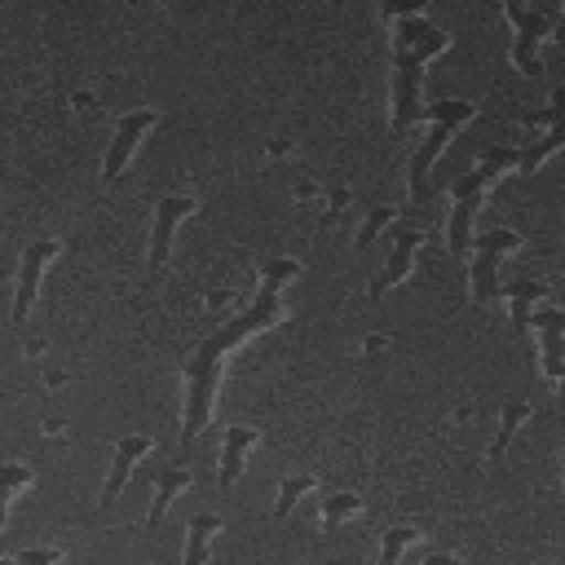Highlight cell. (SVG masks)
<instances>
[{
	"label": "cell",
	"mask_w": 565,
	"mask_h": 565,
	"mask_svg": "<svg viewBox=\"0 0 565 565\" xmlns=\"http://www.w3.org/2000/svg\"><path fill=\"white\" fill-rule=\"evenodd\" d=\"M296 274H300V260H291V256H269V260L260 265V291H256V300H252L238 318L212 327V335H203L199 349L181 362V375H185V428H181V446H190V441L207 428L212 402H216V388H221L225 358H230L243 340H252L256 331H265V327H274V322L282 318L278 287H282L287 278H296Z\"/></svg>",
	"instance_id": "1"
},
{
	"label": "cell",
	"mask_w": 565,
	"mask_h": 565,
	"mask_svg": "<svg viewBox=\"0 0 565 565\" xmlns=\"http://www.w3.org/2000/svg\"><path fill=\"white\" fill-rule=\"evenodd\" d=\"M450 35L428 22V13H411V18H397L393 26V49H388V97H393V128L406 132L424 106H419V84H424V66L428 57L446 53Z\"/></svg>",
	"instance_id": "2"
},
{
	"label": "cell",
	"mask_w": 565,
	"mask_h": 565,
	"mask_svg": "<svg viewBox=\"0 0 565 565\" xmlns=\"http://www.w3.org/2000/svg\"><path fill=\"white\" fill-rule=\"evenodd\" d=\"M516 163H521V150H512V146H490L477 168H468L463 177L450 181V230H446V243H450L455 256H463V252L472 247V216H477V207H481L486 185H490L503 168H516Z\"/></svg>",
	"instance_id": "3"
},
{
	"label": "cell",
	"mask_w": 565,
	"mask_h": 565,
	"mask_svg": "<svg viewBox=\"0 0 565 565\" xmlns=\"http://www.w3.org/2000/svg\"><path fill=\"white\" fill-rule=\"evenodd\" d=\"M424 115L433 119V128H428V137L419 141V150L411 154V168H406V181H411V199H415V203H419V199H428V168H433V163H437V154L446 150L450 132H459V124H468V119L477 115V106H472V102L441 97V102L424 106Z\"/></svg>",
	"instance_id": "4"
},
{
	"label": "cell",
	"mask_w": 565,
	"mask_h": 565,
	"mask_svg": "<svg viewBox=\"0 0 565 565\" xmlns=\"http://www.w3.org/2000/svg\"><path fill=\"white\" fill-rule=\"evenodd\" d=\"M503 13L512 18L516 26V40H512V62L525 71V75H539V40L552 35V22H556V0H534V4H521V0H508Z\"/></svg>",
	"instance_id": "5"
},
{
	"label": "cell",
	"mask_w": 565,
	"mask_h": 565,
	"mask_svg": "<svg viewBox=\"0 0 565 565\" xmlns=\"http://www.w3.org/2000/svg\"><path fill=\"white\" fill-rule=\"evenodd\" d=\"M512 247H521V234L516 230H486V234L472 238V300L477 305H486L490 296H499L494 274H499V265H503V256Z\"/></svg>",
	"instance_id": "6"
},
{
	"label": "cell",
	"mask_w": 565,
	"mask_h": 565,
	"mask_svg": "<svg viewBox=\"0 0 565 565\" xmlns=\"http://www.w3.org/2000/svg\"><path fill=\"white\" fill-rule=\"evenodd\" d=\"M154 124H159V110H150V106H137V110H128V115L115 124V137H110L106 159H102V177H106V181H119V172H124V163L132 159L137 141H141Z\"/></svg>",
	"instance_id": "7"
},
{
	"label": "cell",
	"mask_w": 565,
	"mask_h": 565,
	"mask_svg": "<svg viewBox=\"0 0 565 565\" xmlns=\"http://www.w3.org/2000/svg\"><path fill=\"white\" fill-rule=\"evenodd\" d=\"M190 212H194V199H190V194H163V199L154 203V230H150V252H146V274H150V278L163 269V260H168V252H172V234H177V225H181Z\"/></svg>",
	"instance_id": "8"
},
{
	"label": "cell",
	"mask_w": 565,
	"mask_h": 565,
	"mask_svg": "<svg viewBox=\"0 0 565 565\" xmlns=\"http://www.w3.org/2000/svg\"><path fill=\"white\" fill-rule=\"evenodd\" d=\"M57 252H62V243H57V238H35V243H26L22 265H18V287H13V322H22V318H26V309L35 305V291H40L44 265H49Z\"/></svg>",
	"instance_id": "9"
},
{
	"label": "cell",
	"mask_w": 565,
	"mask_h": 565,
	"mask_svg": "<svg viewBox=\"0 0 565 565\" xmlns=\"http://www.w3.org/2000/svg\"><path fill=\"white\" fill-rule=\"evenodd\" d=\"M419 238H424V230L419 225H393V252H388V265L375 274V282H371V300H380L388 287H397L406 274H411V260H415V247H419Z\"/></svg>",
	"instance_id": "10"
},
{
	"label": "cell",
	"mask_w": 565,
	"mask_h": 565,
	"mask_svg": "<svg viewBox=\"0 0 565 565\" xmlns=\"http://www.w3.org/2000/svg\"><path fill=\"white\" fill-rule=\"evenodd\" d=\"M150 446H154V441H150V433H128V437H119V441H115L110 472H106V486H102V508H110V503L119 499V490L128 486V477H132L137 459H141Z\"/></svg>",
	"instance_id": "11"
},
{
	"label": "cell",
	"mask_w": 565,
	"mask_h": 565,
	"mask_svg": "<svg viewBox=\"0 0 565 565\" xmlns=\"http://www.w3.org/2000/svg\"><path fill=\"white\" fill-rule=\"evenodd\" d=\"M530 327H539V340H543V375L561 380V371H565V309H539V313H530Z\"/></svg>",
	"instance_id": "12"
},
{
	"label": "cell",
	"mask_w": 565,
	"mask_h": 565,
	"mask_svg": "<svg viewBox=\"0 0 565 565\" xmlns=\"http://www.w3.org/2000/svg\"><path fill=\"white\" fill-rule=\"evenodd\" d=\"M521 119H525V124H547V119H552V128H547L534 146L521 150V163H516V168H521V172H534V168H543V159H547L552 150L565 146V110H525Z\"/></svg>",
	"instance_id": "13"
},
{
	"label": "cell",
	"mask_w": 565,
	"mask_h": 565,
	"mask_svg": "<svg viewBox=\"0 0 565 565\" xmlns=\"http://www.w3.org/2000/svg\"><path fill=\"white\" fill-rule=\"evenodd\" d=\"M256 441H260V433H256V428H247V424L225 428V450H221V468H216V481H221L225 490L238 481V472H243V455H247Z\"/></svg>",
	"instance_id": "14"
},
{
	"label": "cell",
	"mask_w": 565,
	"mask_h": 565,
	"mask_svg": "<svg viewBox=\"0 0 565 565\" xmlns=\"http://www.w3.org/2000/svg\"><path fill=\"white\" fill-rule=\"evenodd\" d=\"M185 486H190V468H181V463H172V468L154 472V499H150V508H146V521H150V525H159V521H163V512H168V503H172Z\"/></svg>",
	"instance_id": "15"
},
{
	"label": "cell",
	"mask_w": 565,
	"mask_h": 565,
	"mask_svg": "<svg viewBox=\"0 0 565 565\" xmlns=\"http://www.w3.org/2000/svg\"><path fill=\"white\" fill-rule=\"evenodd\" d=\"M185 530H190V534H185L181 565H203V561H207V543H212V534L221 530V516H216V512H199V516H190Z\"/></svg>",
	"instance_id": "16"
},
{
	"label": "cell",
	"mask_w": 565,
	"mask_h": 565,
	"mask_svg": "<svg viewBox=\"0 0 565 565\" xmlns=\"http://www.w3.org/2000/svg\"><path fill=\"white\" fill-rule=\"evenodd\" d=\"M530 419V406L525 402H503V415H499V433H494V441H490V459H503V450H508V441H512V433L521 428Z\"/></svg>",
	"instance_id": "17"
},
{
	"label": "cell",
	"mask_w": 565,
	"mask_h": 565,
	"mask_svg": "<svg viewBox=\"0 0 565 565\" xmlns=\"http://www.w3.org/2000/svg\"><path fill=\"white\" fill-rule=\"evenodd\" d=\"M503 291H508V300H512V331H525V327H530V300L547 296V287H543V282H508Z\"/></svg>",
	"instance_id": "18"
},
{
	"label": "cell",
	"mask_w": 565,
	"mask_h": 565,
	"mask_svg": "<svg viewBox=\"0 0 565 565\" xmlns=\"http://www.w3.org/2000/svg\"><path fill=\"white\" fill-rule=\"evenodd\" d=\"M309 490H318V477H313V472L282 477V481H278V499H274V516L282 521V516L296 508V499H300V494H309Z\"/></svg>",
	"instance_id": "19"
},
{
	"label": "cell",
	"mask_w": 565,
	"mask_h": 565,
	"mask_svg": "<svg viewBox=\"0 0 565 565\" xmlns=\"http://www.w3.org/2000/svg\"><path fill=\"white\" fill-rule=\"evenodd\" d=\"M362 508V499L353 494V490H335V494H327L322 499V530H335L344 516H353Z\"/></svg>",
	"instance_id": "20"
},
{
	"label": "cell",
	"mask_w": 565,
	"mask_h": 565,
	"mask_svg": "<svg viewBox=\"0 0 565 565\" xmlns=\"http://www.w3.org/2000/svg\"><path fill=\"white\" fill-rule=\"evenodd\" d=\"M419 539V530H411V525H393V530H384V543H380V565H397V556L411 547Z\"/></svg>",
	"instance_id": "21"
},
{
	"label": "cell",
	"mask_w": 565,
	"mask_h": 565,
	"mask_svg": "<svg viewBox=\"0 0 565 565\" xmlns=\"http://www.w3.org/2000/svg\"><path fill=\"white\" fill-rule=\"evenodd\" d=\"M393 216H397L393 207H371V212H366V221H362V230H358V238H353V247H371V243H375V234H380L384 225H393Z\"/></svg>",
	"instance_id": "22"
},
{
	"label": "cell",
	"mask_w": 565,
	"mask_h": 565,
	"mask_svg": "<svg viewBox=\"0 0 565 565\" xmlns=\"http://www.w3.org/2000/svg\"><path fill=\"white\" fill-rule=\"evenodd\" d=\"M31 481H35V472H31V468H22V463H4V508H0V516H9V508H13L18 490H22V486H31Z\"/></svg>",
	"instance_id": "23"
},
{
	"label": "cell",
	"mask_w": 565,
	"mask_h": 565,
	"mask_svg": "<svg viewBox=\"0 0 565 565\" xmlns=\"http://www.w3.org/2000/svg\"><path fill=\"white\" fill-rule=\"evenodd\" d=\"M62 556V547H31V552H18V556H9L4 565H53Z\"/></svg>",
	"instance_id": "24"
},
{
	"label": "cell",
	"mask_w": 565,
	"mask_h": 565,
	"mask_svg": "<svg viewBox=\"0 0 565 565\" xmlns=\"http://www.w3.org/2000/svg\"><path fill=\"white\" fill-rule=\"evenodd\" d=\"M419 565H455V556H446V552H424Z\"/></svg>",
	"instance_id": "25"
},
{
	"label": "cell",
	"mask_w": 565,
	"mask_h": 565,
	"mask_svg": "<svg viewBox=\"0 0 565 565\" xmlns=\"http://www.w3.org/2000/svg\"><path fill=\"white\" fill-rule=\"evenodd\" d=\"M552 35H556V40H565V9L556 13V22H552Z\"/></svg>",
	"instance_id": "26"
},
{
	"label": "cell",
	"mask_w": 565,
	"mask_h": 565,
	"mask_svg": "<svg viewBox=\"0 0 565 565\" xmlns=\"http://www.w3.org/2000/svg\"><path fill=\"white\" fill-rule=\"evenodd\" d=\"M561 388H556V397H561V406H565V371H561V380H556Z\"/></svg>",
	"instance_id": "27"
}]
</instances>
